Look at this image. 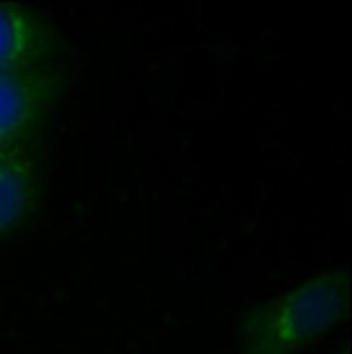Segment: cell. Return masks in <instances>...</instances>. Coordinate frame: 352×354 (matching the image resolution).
<instances>
[{
	"label": "cell",
	"mask_w": 352,
	"mask_h": 354,
	"mask_svg": "<svg viewBox=\"0 0 352 354\" xmlns=\"http://www.w3.org/2000/svg\"><path fill=\"white\" fill-rule=\"evenodd\" d=\"M348 313V268L322 272L279 298L252 304L237 324L239 354H298Z\"/></svg>",
	"instance_id": "obj_1"
},
{
	"label": "cell",
	"mask_w": 352,
	"mask_h": 354,
	"mask_svg": "<svg viewBox=\"0 0 352 354\" xmlns=\"http://www.w3.org/2000/svg\"><path fill=\"white\" fill-rule=\"evenodd\" d=\"M66 87L68 72L59 64L0 72V152L35 144Z\"/></svg>",
	"instance_id": "obj_2"
},
{
	"label": "cell",
	"mask_w": 352,
	"mask_h": 354,
	"mask_svg": "<svg viewBox=\"0 0 352 354\" xmlns=\"http://www.w3.org/2000/svg\"><path fill=\"white\" fill-rule=\"evenodd\" d=\"M64 35L44 11L22 3H0V72L59 64Z\"/></svg>",
	"instance_id": "obj_3"
},
{
	"label": "cell",
	"mask_w": 352,
	"mask_h": 354,
	"mask_svg": "<svg viewBox=\"0 0 352 354\" xmlns=\"http://www.w3.org/2000/svg\"><path fill=\"white\" fill-rule=\"evenodd\" d=\"M39 200L41 174L35 144L0 152V243L33 220Z\"/></svg>",
	"instance_id": "obj_4"
},
{
	"label": "cell",
	"mask_w": 352,
	"mask_h": 354,
	"mask_svg": "<svg viewBox=\"0 0 352 354\" xmlns=\"http://www.w3.org/2000/svg\"><path fill=\"white\" fill-rule=\"evenodd\" d=\"M337 354H350V352H348V348H344V350H340Z\"/></svg>",
	"instance_id": "obj_5"
}]
</instances>
